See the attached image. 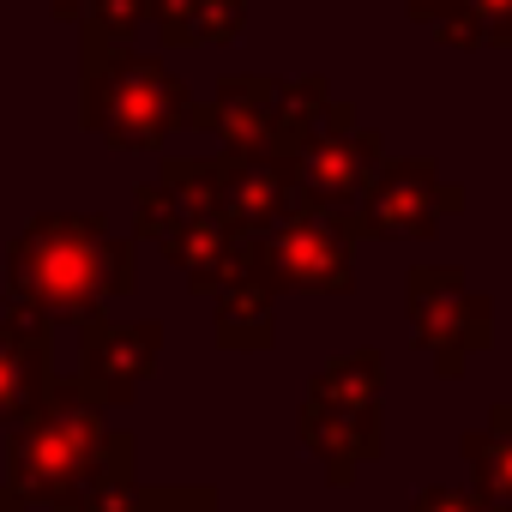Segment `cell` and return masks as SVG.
Instances as JSON below:
<instances>
[{
    "label": "cell",
    "instance_id": "1",
    "mask_svg": "<svg viewBox=\"0 0 512 512\" xmlns=\"http://www.w3.org/2000/svg\"><path fill=\"white\" fill-rule=\"evenodd\" d=\"M133 290V247L91 217H43L19 235L7 260V302L19 320H79L109 296Z\"/></svg>",
    "mask_w": 512,
    "mask_h": 512
},
{
    "label": "cell",
    "instance_id": "2",
    "mask_svg": "<svg viewBox=\"0 0 512 512\" xmlns=\"http://www.w3.org/2000/svg\"><path fill=\"white\" fill-rule=\"evenodd\" d=\"M97 410L103 404H91L79 386H55L43 398V410L19 434L7 482H0V512H25V506L79 512L85 506L91 482L103 476V452H109V428Z\"/></svg>",
    "mask_w": 512,
    "mask_h": 512
},
{
    "label": "cell",
    "instance_id": "3",
    "mask_svg": "<svg viewBox=\"0 0 512 512\" xmlns=\"http://www.w3.org/2000/svg\"><path fill=\"white\" fill-rule=\"evenodd\" d=\"M374 404H380V356L374 350L338 356L314 380L308 410H302V434L332 464V482H344L356 464H368L380 452V410Z\"/></svg>",
    "mask_w": 512,
    "mask_h": 512
},
{
    "label": "cell",
    "instance_id": "4",
    "mask_svg": "<svg viewBox=\"0 0 512 512\" xmlns=\"http://www.w3.org/2000/svg\"><path fill=\"white\" fill-rule=\"evenodd\" d=\"M85 115L91 127L121 145V151H145L157 145L181 115H187V91L175 85V73L151 55H109L103 67H91V91H85Z\"/></svg>",
    "mask_w": 512,
    "mask_h": 512
},
{
    "label": "cell",
    "instance_id": "5",
    "mask_svg": "<svg viewBox=\"0 0 512 512\" xmlns=\"http://www.w3.org/2000/svg\"><path fill=\"white\" fill-rule=\"evenodd\" d=\"M272 266L296 290H320V296L350 290V229H344V217L320 199L290 205L272 229Z\"/></svg>",
    "mask_w": 512,
    "mask_h": 512
},
{
    "label": "cell",
    "instance_id": "6",
    "mask_svg": "<svg viewBox=\"0 0 512 512\" xmlns=\"http://www.w3.org/2000/svg\"><path fill=\"white\" fill-rule=\"evenodd\" d=\"M410 326H416L422 350L434 356V368H446V374H458L464 356L494 338L488 302L470 296L458 272H416L410 278Z\"/></svg>",
    "mask_w": 512,
    "mask_h": 512
},
{
    "label": "cell",
    "instance_id": "7",
    "mask_svg": "<svg viewBox=\"0 0 512 512\" xmlns=\"http://www.w3.org/2000/svg\"><path fill=\"white\" fill-rule=\"evenodd\" d=\"M157 344H163L157 320H139V326L91 320L85 326V398L91 404H127L157 374Z\"/></svg>",
    "mask_w": 512,
    "mask_h": 512
},
{
    "label": "cell",
    "instance_id": "8",
    "mask_svg": "<svg viewBox=\"0 0 512 512\" xmlns=\"http://www.w3.org/2000/svg\"><path fill=\"white\" fill-rule=\"evenodd\" d=\"M362 205H368V229L374 235H434L440 211H458L464 193L440 187L434 163H386Z\"/></svg>",
    "mask_w": 512,
    "mask_h": 512
},
{
    "label": "cell",
    "instance_id": "9",
    "mask_svg": "<svg viewBox=\"0 0 512 512\" xmlns=\"http://www.w3.org/2000/svg\"><path fill=\"white\" fill-rule=\"evenodd\" d=\"M205 199L229 229H278V217L296 205L284 169H272L266 157H235V163H211L205 175Z\"/></svg>",
    "mask_w": 512,
    "mask_h": 512
},
{
    "label": "cell",
    "instance_id": "10",
    "mask_svg": "<svg viewBox=\"0 0 512 512\" xmlns=\"http://www.w3.org/2000/svg\"><path fill=\"white\" fill-rule=\"evenodd\" d=\"M374 175H380V139L374 133H332V139L302 151V187H308V199H320L332 211L368 199Z\"/></svg>",
    "mask_w": 512,
    "mask_h": 512
},
{
    "label": "cell",
    "instance_id": "11",
    "mask_svg": "<svg viewBox=\"0 0 512 512\" xmlns=\"http://www.w3.org/2000/svg\"><path fill=\"white\" fill-rule=\"evenodd\" d=\"M43 356H49V344H43V326H37V320H13V326H0V422L37 416V410H43V398L55 392V386H49Z\"/></svg>",
    "mask_w": 512,
    "mask_h": 512
},
{
    "label": "cell",
    "instance_id": "12",
    "mask_svg": "<svg viewBox=\"0 0 512 512\" xmlns=\"http://www.w3.org/2000/svg\"><path fill=\"white\" fill-rule=\"evenodd\" d=\"M241 266H247V253H241ZM241 266H235L229 290L217 296V338L229 350H266L272 344V284Z\"/></svg>",
    "mask_w": 512,
    "mask_h": 512
},
{
    "label": "cell",
    "instance_id": "13",
    "mask_svg": "<svg viewBox=\"0 0 512 512\" xmlns=\"http://www.w3.org/2000/svg\"><path fill=\"white\" fill-rule=\"evenodd\" d=\"M169 43H229L241 25V0H157V13Z\"/></svg>",
    "mask_w": 512,
    "mask_h": 512
},
{
    "label": "cell",
    "instance_id": "14",
    "mask_svg": "<svg viewBox=\"0 0 512 512\" xmlns=\"http://www.w3.org/2000/svg\"><path fill=\"white\" fill-rule=\"evenodd\" d=\"M434 31L446 43H512V0H446Z\"/></svg>",
    "mask_w": 512,
    "mask_h": 512
},
{
    "label": "cell",
    "instance_id": "15",
    "mask_svg": "<svg viewBox=\"0 0 512 512\" xmlns=\"http://www.w3.org/2000/svg\"><path fill=\"white\" fill-rule=\"evenodd\" d=\"M464 452L476 470V500H488L494 512H512V434L494 422L488 434H470Z\"/></svg>",
    "mask_w": 512,
    "mask_h": 512
},
{
    "label": "cell",
    "instance_id": "16",
    "mask_svg": "<svg viewBox=\"0 0 512 512\" xmlns=\"http://www.w3.org/2000/svg\"><path fill=\"white\" fill-rule=\"evenodd\" d=\"M151 13H157V0H91V37H85V49L97 37H103V49H121Z\"/></svg>",
    "mask_w": 512,
    "mask_h": 512
},
{
    "label": "cell",
    "instance_id": "17",
    "mask_svg": "<svg viewBox=\"0 0 512 512\" xmlns=\"http://www.w3.org/2000/svg\"><path fill=\"white\" fill-rule=\"evenodd\" d=\"M145 512H211V494H193V488H157V494H145Z\"/></svg>",
    "mask_w": 512,
    "mask_h": 512
},
{
    "label": "cell",
    "instance_id": "18",
    "mask_svg": "<svg viewBox=\"0 0 512 512\" xmlns=\"http://www.w3.org/2000/svg\"><path fill=\"white\" fill-rule=\"evenodd\" d=\"M416 512H494L488 500H476V494H452V488H428L422 500H416Z\"/></svg>",
    "mask_w": 512,
    "mask_h": 512
},
{
    "label": "cell",
    "instance_id": "19",
    "mask_svg": "<svg viewBox=\"0 0 512 512\" xmlns=\"http://www.w3.org/2000/svg\"><path fill=\"white\" fill-rule=\"evenodd\" d=\"M410 7H416V13H422V19H434V13H440V7H446V0H410Z\"/></svg>",
    "mask_w": 512,
    "mask_h": 512
},
{
    "label": "cell",
    "instance_id": "20",
    "mask_svg": "<svg viewBox=\"0 0 512 512\" xmlns=\"http://www.w3.org/2000/svg\"><path fill=\"white\" fill-rule=\"evenodd\" d=\"M494 422H500V428H506V434H512V404H506V410H500V416H494Z\"/></svg>",
    "mask_w": 512,
    "mask_h": 512
},
{
    "label": "cell",
    "instance_id": "21",
    "mask_svg": "<svg viewBox=\"0 0 512 512\" xmlns=\"http://www.w3.org/2000/svg\"><path fill=\"white\" fill-rule=\"evenodd\" d=\"M55 7H61V13H79V0H55Z\"/></svg>",
    "mask_w": 512,
    "mask_h": 512
}]
</instances>
